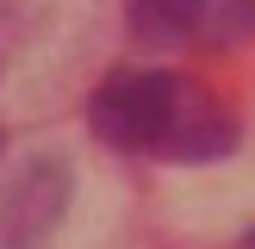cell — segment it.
Segmentation results:
<instances>
[{
    "mask_svg": "<svg viewBox=\"0 0 255 249\" xmlns=\"http://www.w3.org/2000/svg\"><path fill=\"white\" fill-rule=\"evenodd\" d=\"M75 174L62 156H25L0 181V249H44L69 212Z\"/></svg>",
    "mask_w": 255,
    "mask_h": 249,
    "instance_id": "cell-2",
    "label": "cell"
},
{
    "mask_svg": "<svg viewBox=\"0 0 255 249\" xmlns=\"http://www.w3.org/2000/svg\"><path fill=\"white\" fill-rule=\"evenodd\" d=\"M231 143H237L231 112L206 106V100H181V119H174V131H168V143H162V156H174V162H206V156H224Z\"/></svg>",
    "mask_w": 255,
    "mask_h": 249,
    "instance_id": "cell-3",
    "label": "cell"
},
{
    "mask_svg": "<svg viewBox=\"0 0 255 249\" xmlns=\"http://www.w3.org/2000/svg\"><path fill=\"white\" fill-rule=\"evenodd\" d=\"M243 249H255V231H249V243H243Z\"/></svg>",
    "mask_w": 255,
    "mask_h": 249,
    "instance_id": "cell-5",
    "label": "cell"
},
{
    "mask_svg": "<svg viewBox=\"0 0 255 249\" xmlns=\"http://www.w3.org/2000/svg\"><path fill=\"white\" fill-rule=\"evenodd\" d=\"M181 87L162 69H112L87 100V119L112 149H162L181 119Z\"/></svg>",
    "mask_w": 255,
    "mask_h": 249,
    "instance_id": "cell-1",
    "label": "cell"
},
{
    "mask_svg": "<svg viewBox=\"0 0 255 249\" xmlns=\"http://www.w3.org/2000/svg\"><path fill=\"white\" fill-rule=\"evenodd\" d=\"M125 12H131V31L143 44H187L212 19L206 0H125Z\"/></svg>",
    "mask_w": 255,
    "mask_h": 249,
    "instance_id": "cell-4",
    "label": "cell"
}]
</instances>
